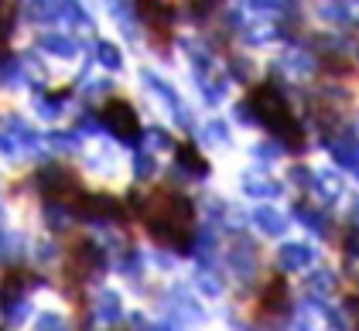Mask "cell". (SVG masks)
Returning <instances> with one entry per match:
<instances>
[{"label": "cell", "mask_w": 359, "mask_h": 331, "mask_svg": "<svg viewBox=\"0 0 359 331\" xmlns=\"http://www.w3.org/2000/svg\"><path fill=\"white\" fill-rule=\"evenodd\" d=\"M140 219L147 225V232L175 249H189L192 243V225H195V209L185 195L175 192H158L151 195L140 209Z\"/></svg>", "instance_id": "cell-1"}, {"label": "cell", "mask_w": 359, "mask_h": 331, "mask_svg": "<svg viewBox=\"0 0 359 331\" xmlns=\"http://www.w3.org/2000/svg\"><path fill=\"white\" fill-rule=\"evenodd\" d=\"M250 106H253V113L274 130L277 137L287 140V147H298L302 143V127H298L291 106L284 103V96L277 92L274 85H257L253 96H250Z\"/></svg>", "instance_id": "cell-2"}, {"label": "cell", "mask_w": 359, "mask_h": 331, "mask_svg": "<svg viewBox=\"0 0 359 331\" xmlns=\"http://www.w3.org/2000/svg\"><path fill=\"white\" fill-rule=\"evenodd\" d=\"M103 120H107V127H110L113 134L123 140H134L140 134L137 113H134L130 103H123V99H110V103L103 106Z\"/></svg>", "instance_id": "cell-3"}, {"label": "cell", "mask_w": 359, "mask_h": 331, "mask_svg": "<svg viewBox=\"0 0 359 331\" xmlns=\"http://www.w3.org/2000/svg\"><path fill=\"white\" fill-rule=\"evenodd\" d=\"M260 307H264V311H274V314H280V311L287 307V283H284L280 276H274V280L267 283V290H264V297H260Z\"/></svg>", "instance_id": "cell-4"}, {"label": "cell", "mask_w": 359, "mask_h": 331, "mask_svg": "<svg viewBox=\"0 0 359 331\" xmlns=\"http://www.w3.org/2000/svg\"><path fill=\"white\" fill-rule=\"evenodd\" d=\"M178 161H182L185 167H195L198 174H202V171H209V161H205V157L195 150L192 143H182V147H178Z\"/></svg>", "instance_id": "cell-5"}, {"label": "cell", "mask_w": 359, "mask_h": 331, "mask_svg": "<svg viewBox=\"0 0 359 331\" xmlns=\"http://www.w3.org/2000/svg\"><path fill=\"white\" fill-rule=\"evenodd\" d=\"M21 287H25V276L7 274V276H4V290H0V294H4V301H11V297H18V290H21Z\"/></svg>", "instance_id": "cell-6"}]
</instances>
